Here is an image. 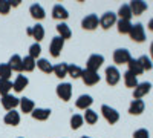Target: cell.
<instances>
[{
    "mask_svg": "<svg viewBox=\"0 0 153 138\" xmlns=\"http://www.w3.org/2000/svg\"><path fill=\"white\" fill-rule=\"evenodd\" d=\"M104 77H106V83L109 86H117L121 80V74H120L117 66H107L106 72H104Z\"/></svg>",
    "mask_w": 153,
    "mask_h": 138,
    "instance_id": "obj_1",
    "label": "cell"
},
{
    "mask_svg": "<svg viewBox=\"0 0 153 138\" xmlns=\"http://www.w3.org/2000/svg\"><path fill=\"white\" fill-rule=\"evenodd\" d=\"M117 22H118L117 14H115V12H112V11H107V12H104V14L100 17V26L103 28L104 31H107V29H110L112 26H115V25H117Z\"/></svg>",
    "mask_w": 153,
    "mask_h": 138,
    "instance_id": "obj_2",
    "label": "cell"
},
{
    "mask_svg": "<svg viewBox=\"0 0 153 138\" xmlns=\"http://www.w3.org/2000/svg\"><path fill=\"white\" fill-rule=\"evenodd\" d=\"M101 114H103L104 120H106L109 124H115V123H118V120H120V112H118L117 109L107 106V104L101 106Z\"/></svg>",
    "mask_w": 153,
    "mask_h": 138,
    "instance_id": "obj_3",
    "label": "cell"
},
{
    "mask_svg": "<svg viewBox=\"0 0 153 138\" xmlns=\"http://www.w3.org/2000/svg\"><path fill=\"white\" fill-rule=\"evenodd\" d=\"M55 94L61 101H69L72 98V84L71 83H60L55 89Z\"/></svg>",
    "mask_w": 153,
    "mask_h": 138,
    "instance_id": "obj_4",
    "label": "cell"
},
{
    "mask_svg": "<svg viewBox=\"0 0 153 138\" xmlns=\"http://www.w3.org/2000/svg\"><path fill=\"white\" fill-rule=\"evenodd\" d=\"M129 37L136 42V43H143L146 42V31H144V26L141 23H136V25H132V29L129 32Z\"/></svg>",
    "mask_w": 153,
    "mask_h": 138,
    "instance_id": "obj_5",
    "label": "cell"
},
{
    "mask_svg": "<svg viewBox=\"0 0 153 138\" xmlns=\"http://www.w3.org/2000/svg\"><path fill=\"white\" fill-rule=\"evenodd\" d=\"M63 48H65V40L61 39V37L55 35L52 40H51V45H49V54L52 55L54 58H58Z\"/></svg>",
    "mask_w": 153,
    "mask_h": 138,
    "instance_id": "obj_6",
    "label": "cell"
},
{
    "mask_svg": "<svg viewBox=\"0 0 153 138\" xmlns=\"http://www.w3.org/2000/svg\"><path fill=\"white\" fill-rule=\"evenodd\" d=\"M132 60V55H130V51L126 48H120L113 52V61L117 65H127L129 61Z\"/></svg>",
    "mask_w": 153,
    "mask_h": 138,
    "instance_id": "obj_7",
    "label": "cell"
},
{
    "mask_svg": "<svg viewBox=\"0 0 153 138\" xmlns=\"http://www.w3.org/2000/svg\"><path fill=\"white\" fill-rule=\"evenodd\" d=\"M103 63H104V57L103 55L101 54H92L86 61V69L98 72V69L103 66Z\"/></svg>",
    "mask_w": 153,
    "mask_h": 138,
    "instance_id": "obj_8",
    "label": "cell"
},
{
    "mask_svg": "<svg viewBox=\"0 0 153 138\" xmlns=\"http://www.w3.org/2000/svg\"><path fill=\"white\" fill-rule=\"evenodd\" d=\"M100 26V17L97 14H87L81 20V28L86 31H95Z\"/></svg>",
    "mask_w": 153,
    "mask_h": 138,
    "instance_id": "obj_9",
    "label": "cell"
},
{
    "mask_svg": "<svg viewBox=\"0 0 153 138\" xmlns=\"http://www.w3.org/2000/svg\"><path fill=\"white\" fill-rule=\"evenodd\" d=\"M81 80L86 86H95L100 83L101 77L98 72H94V71H89V69H83V75H81Z\"/></svg>",
    "mask_w": 153,
    "mask_h": 138,
    "instance_id": "obj_10",
    "label": "cell"
},
{
    "mask_svg": "<svg viewBox=\"0 0 153 138\" xmlns=\"http://www.w3.org/2000/svg\"><path fill=\"white\" fill-rule=\"evenodd\" d=\"M0 101H2L3 109H6L9 112V110H16V107L20 104V98H17L16 95H12V94H8V95H3Z\"/></svg>",
    "mask_w": 153,
    "mask_h": 138,
    "instance_id": "obj_11",
    "label": "cell"
},
{
    "mask_svg": "<svg viewBox=\"0 0 153 138\" xmlns=\"http://www.w3.org/2000/svg\"><path fill=\"white\" fill-rule=\"evenodd\" d=\"M26 34L32 37V39L35 40V43H40L45 39V28L42 26L40 23H37V25H34V26L26 29Z\"/></svg>",
    "mask_w": 153,
    "mask_h": 138,
    "instance_id": "obj_12",
    "label": "cell"
},
{
    "mask_svg": "<svg viewBox=\"0 0 153 138\" xmlns=\"http://www.w3.org/2000/svg\"><path fill=\"white\" fill-rule=\"evenodd\" d=\"M152 89V83L149 81H143V83H138V86L133 89V98L135 100H141L143 97H146Z\"/></svg>",
    "mask_w": 153,
    "mask_h": 138,
    "instance_id": "obj_13",
    "label": "cell"
},
{
    "mask_svg": "<svg viewBox=\"0 0 153 138\" xmlns=\"http://www.w3.org/2000/svg\"><path fill=\"white\" fill-rule=\"evenodd\" d=\"M92 103H94V98L87 94H83L75 100V107L80 110H87V109H91Z\"/></svg>",
    "mask_w": 153,
    "mask_h": 138,
    "instance_id": "obj_14",
    "label": "cell"
},
{
    "mask_svg": "<svg viewBox=\"0 0 153 138\" xmlns=\"http://www.w3.org/2000/svg\"><path fill=\"white\" fill-rule=\"evenodd\" d=\"M68 17H69V12H68V9L63 6V5H54V8H52V19L54 20H58L60 23L61 22H65V20H68Z\"/></svg>",
    "mask_w": 153,
    "mask_h": 138,
    "instance_id": "obj_15",
    "label": "cell"
},
{
    "mask_svg": "<svg viewBox=\"0 0 153 138\" xmlns=\"http://www.w3.org/2000/svg\"><path fill=\"white\" fill-rule=\"evenodd\" d=\"M29 14H31V17H32L34 20L40 22V20H43V19L46 17V11H45V8H43L40 3H32V5L29 6Z\"/></svg>",
    "mask_w": 153,
    "mask_h": 138,
    "instance_id": "obj_16",
    "label": "cell"
},
{
    "mask_svg": "<svg viewBox=\"0 0 153 138\" xmlns=\"http://www.w3.org/2000/svg\"><path fill=\"white\" fill-rule=\"evenodd\" d=\"M28 84H29L28 77H26V75H23V74H20V75L16 77V80L12 81V89H14L16 92H23L28 87Z\"/></svg>",
    "mask_w": 153,
    "mask_h": 138,
    "instance_id": "obj_17",
    "label": "cell"
},
{
    "mask_svg": "<svg viewBox=\"0 0 153 138\" xmlns=\"http://www.w3.org/2000/svg\"><path fill=\"white\" fill-rule=\"evenodd\" d=\"M51 114H52V110L48 109V107H35V109L32 110L31 117H32L34 120H37V121H46V120L51 117Z\"/></svg>",
    "mask_w": 153,
    "mask_h": 138,
    "instance_id": "obj_18",
    "label": "cell"
},
{
    "mask_svg": "<svg viewBox=\"0 0 153 138\" xmlns=\"http://www.w3.org/2000/svg\"><path fill=\"white\" fill-rule=\"evenodd\" d=\"M129 6L132 11V16H141L144 11H147V3L143 2V0H132Z\"/></svg>",
    "mask_w": 153,
    "mask_h": 138,
    "instance_id": "obj_19",
    "label": "cell"
},
{
    "mask_svg": "<svg viewBox=\"0 0 153 138\" xmlns=\"http://www.w3.org/2000/svg\"><path fill=\"white\" fill-rule=\"evenodd\" d=\"M144 109H146V104H144L143 100H135L133 98L130 106H129V114L130 115H141L144 112Z\"/></svg>",
    "mask_w": 153,
    "mask_h": 138,
    "instance_id": "obj_20",
    "label": "cell"
},
{
    "mask_svg": "<svg viewBox=\"0 0 153 138\" xmlns=\"http://www.w3.org/2000/svg\"><path fill=\"white\" fill-rule=\"evenodd\" d=\"M3 121H5V124H8V126H19L20 124V114L17 110H9V112L5 114Z\"/></svg>",
    "mask_w": 153,
    "mask_h": 138,
    "instance_id": "obj_21",
    "label": "cell"
},
{
    "mask_svg": "<svg viewBox=\"0 0 153 138\" xmlns=\"http://www.w3.org/2000/svg\"><path fill=\"white\" fill-rule=\"evenodd\" d=\"M8 65L9 68L14 71V72H23V58L19 55V54H14V55H11L9 61H8Z\"/></svg>",
    "mask_w": 153,
    "mask_h": 138,
    "instance_id": "obj_22",
    "label": "cell"
},
{
    "mask_svg": "<svg viewBox=\"0 0 153 138\" xmlns=\"http://www.w3.org/2000/svg\"><path fill=\"white\" fill-rule=\"evenodd\" d=\"M55 29H57V32H58V37H61L63 40H69L71 37H72V31H71V28L68 26V25L65 23V22H61V23H58L57 26H55Z\"/></svg>",
    "mask_w": 153,
    "mask_h": 138,
    "instance_id": "obj_23",
    "label": "cell"
},
{
    "mask_svg": "<svg viewBox=\"0 0 153 138\" xmlns=\"http://www.w3.org/2000/svg\"><path fill=\"white\" fill-rule=\"evenodd\" d=\"M20 110L23 112V114H32V110L35 109V103L32 101L31 98H26V97H23L20 98Z\"/></svg>",
    "mask_w": 153,
    "mask_h": 138,
    "instance_id": "obj_24",
    "label": "cell"
},
{
    "mask_svg": "<svg viewBox=\"0 0 153 138\" xmlns=\"http://www.w3.org/2000/svg\"><path fill=\"white\" fill-rule=\"evenodd\" d=\"M68 69H69V65H68V63H57V65L54 66L52 74L55 75L57 78L63 80L65 77H68Z\"/></svg>",
    "mask_w": 153,
    "mask_h": 138,
    "instance_id": "obj_25",
    "label": "cell"
},
{
    "mask_svg": "<svg viewBox=\"0 0 153 138\" xmlns=\"http://www.w3.org/2000/svg\"><path fill=\"white\" fill-rule=\"evenodd\" d=\"M37 68L43 74H52V71H54V65L51 63L48 58H38L37 60Z\"/></svg>",
    "mask_w": 153,
    "mask_h": 138,
    "instance_id": "obj_26",
    "label": "cell"
},
{
    "mask_svg": "<svg viewBox=\"0 0 153 138\" xmlns=\"http://www.w3.org/2000/svg\"><path fill=\"white\" fill-rule=\"evenodd\" d=\"M124 84H126V87L135 89V87L138 86V77L135 74H132L130 71H126L124 72Z\"/></svg>",
    "mask_w": 153,
    "mask_h": 138,
    "instance_id": "obj_27",
    "label": "cell"
},
{
    "mask_svg": "<svg viewBox=\"0 0 153 138\" xmlns=\"http://www.w3.org/2000/svg\"><path fill=\"white\" fill-rule=\"evenodd\" d=\"M127 66H129V69H127V71H130L132 74H135L136 77H138V75H141V74L144 72V69L141 68V65H139L138 58H132L129 63H127Z\"/></svg>",
    "mask_w": 153,
    "mask_h": 138,
    "instance_id": "obj_28",
    "label": "cell"
},
{
    "mask_svg": "<svg viewBox=\"0 0 153 138\" xmlns=\"http://www.w3.org/2000/svg\"><path fill=\"white\" fill-rule=\"evenodd\" d=\"M117 29H118V32L120 34H127L129 35V32H130V29H132V23L129 22V20H120L118 19V22H117Z\"/></svg>",
    "mask_w": 153,
    "mask_h": 138,
    "instance_id": "obj_29",
    "label": "cell"
},
{
    "mask_svg": "<svg viewBox=\"0 0 153 138\" xmlns=\"http://www.w3.org/2000/svg\"><path fill=\"white\" fill-rule=\"evenodd\" d=\"M117 16L120 17V20H129V22H130V19L133 17L129 5H121L120 9H118V14H117Z\"/></svg>",
    "mask_w": 153,
    "mask_h": 138,
    "instance_id": "obj_30",
    "label": "cell"
},
{
    "mask_svg": "<svg viewBox=\"0 0 153 138\" xmlns=\"http://www.w3.org/2000/svg\"><path fill=\"white\" fill-rule=\"evenodd\" d=\"M84 124V118H83V115H80V114H74L72 117H71V129L72 131H78L81 126Z\"/></svg>",
    "mask_w": 153,
    "mask_h": 138,
    "instance_id": "obj_31",
    "label": "cell"
},
{
    "mask_svg": "<svg viewBox=\"0 0 153 138\" xmlns=\"http://www.w3.org/2000/svg\"><path fill=\"white\" fill-rule=\"evenodd\" d=\"M35 66H37V60H34L32 57L26 55L23 58V71L25 72H32L35 69Z\"/></svg>",
    "mask_w": 153,
    "mask_h": 138,
    "instance_id": "obj_32",
    "label": "cell"
},
{
    "mask_svg": "<svg viewBox=\"0 0 153 138\" xmlns=\"http://www.w3.org/2000/svg\"><path fill=\"white\" fill-rule=\"evenodd\" d=\"M83 118H84V121L87 124H95L98 121V114H97L94 109H87V110H84Z\"/></svg>",
    "mask_w": 153,
    "mask_h": 138,
    "instance_id": "obj_33",
    "label": "cell"
},
{
    "mask_svg": "<svg viewBox=\"0 0 153 138\" xmlns=\"http://www.w3.org/2000/svg\"><path fill=\"white\" fill-rule=\"evenodd\" d=\"M68 75H69L71 78H74V80H76V78H81V75H83V69H81L78 65H69Z\"/></svg>",
    "mask_w": 153,
    "mask_h": 138,
    "instance_id": "obj_34",
    "label": "cell"
},
{
    "mask_svg": "<svg viewBox=\"0 0 153 138\" xmlns=\"http://www.w3.org/2000/svg\"><path fill=\"white\" fill-rule=\"evenodd\" d=\"M12 75V69L8 63H0V80H9Z\"/></svg>",
    "mask_w": 153,
    "mask_h": 138,
    "instance_id": "obj_35",
    "label": "cell"
},
{
    "mask_svg": "<svg viewBox=\"0 0 153 138\" xmlns=\"http://www.w3.org/2000/svg\"><path fill=\"white\" fill-rule=\"evenodd\" d=\"M138 61H139V65H141V68L144 69V72L153 69V61H152L150 57H147V55H141V57L138 58Z\"/></svg>",
    "mask_w": 153,
    "mask_h": 138,
    "instance_id": "obj_36",
    "label": "cell"
},
{
    "mask_svg": "<svg viewBox=\"0 0 153 138\" xmlns=\"http://www.w3.org/2000/svg\"><path fill=\"white\" fill-rule=\"evenodd\" d=\"M12 91V81L11 80H0V95H8Z\"/></svg>",
    "mask_w": 153,
    "mask_h": 138,
    "instance_id": "obj_37",
    "label": "cell"
},
{
    "mask_svg": "<svg viewBox=\"0 0 153 138\" xmlns=\"http://www.w3.org/2000/svg\"><path fill=\"white\" fill-rule=\"evenodd\" d=\"M40 54H42V46H40V43H32L31 46H29V57H32L34 60H38V57H40Z\"/></svg>",
    "mask_w": 153,
    "mask_h": 138,
    "instance_id": "obj_38",
    "label": "cell"
},
{
    "mask_svg": "<svg viewBox=\"0 0 153 138\" xmlns=\"http://www.w3.org/2000/svg\"><path fill=\"white\" fill-rule=\"evenodd\" d=\"M9 11H11V3H9V0H0V14H2V16H6Z\"/></svg>",
    "mask_w": 153,
    "mask_h": 138,
    "instance_id": "obj_39",
    "label": "cell"
},
{
    "mask_svg": "<svg viewBox=\"0 0 153 138\" xmlns=\"http://www.w3.org/2000/svg\"><path fill=\"white\" fill-rule=\"evenodd\" d=\"M133 138H150V134H149V131H147V129L141 128V129L135 131V134H133Z\"/></svg>",
    "mask_w": 153,
    "mask_h": 138,
    "instance_id": "obj_40",
    "label": "cell"
},
{
    "mask_svg": "<svg viewBox=\"0 0 153 138\" xmlns=\"http://www.w3.org/2000/svg\"><path fill=\"white\" fill-rule=\"evenodd\" d=\"M9 3H11V8H16L20 5V0H9Z\"/></svg>",
    "mask_w": 153,
    "mask_h": 138,
    "instance_id": "obj_41",
    "label": "cell"
},
{
    "mask_svg": "<svg viewBox=\"0 0 153 138\" xmlns=\"http://www.w3.org/2000/svg\"><path fill=\"white\" fill-rule=\"evenodd\" d=\"M147 26H149V29L153 32V19H150V22H149V25H147Z\"/></svg>",
    "mask_w": 153,
    "mask_h": 138,
    "instance_id": "obj_42",
    "label": "cell"
},
{
    "mask_svg": "<svg viewBox=\"0 0 153 138\" xmlns=\"http://www.w3.org/2000/svg\"><path fill=\"white\" fill-rule=\"evenodd\" d=\"M150 58H152V61H153V42H152V45H150Z\"/></svg>",
    "mask_w": 153,
    "mask_h": 138,
    "instance_id": "obj_43",
    "label": "cell"
},
{
    "mask_svg": "<svg viewBox=\"0 0 153 138\" xmlns=\"http://www.w3.org/2000/svg\"><path fill=\"white\" fill-rule=\"evenodd\" d=\"M81 138H91V137H81Z\"/></svg>",
    "mask_w": 153,
    "mask_h": 138,
    "instance_id": "obj_44",
    "label": "cell"
},
{
    "mask_svg": "<svg viewBox=\"0 0 153 138\" xmlns=\"http://www.w3.org/2000/svg\"><path fill=\"white\" fill-rule=\"evenodd\" d=\"M17 138H22V137H17Z\"/></svg>",
    "mask_w": 153,
    "mask_h": 138,
    "instance_id": "obj_45",
    "label": "cell"
}]
</instances>
